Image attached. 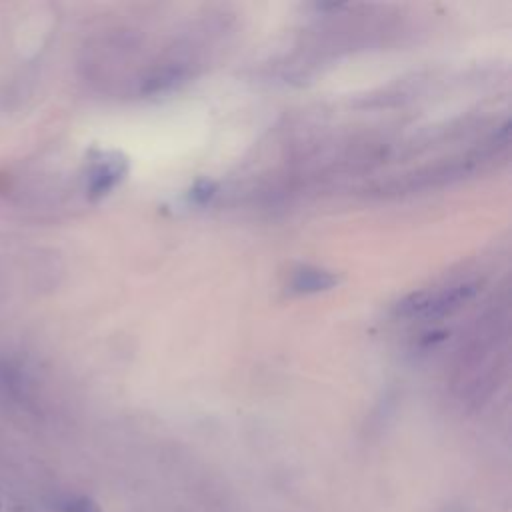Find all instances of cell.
<instances>
[{"instance_id":"cell-1","label":"cell","mask_w":512,"mask_h":512,"mask_svg":"<svg viewBox=\"0 0 512 512\" xmlns=\"http://www.w3.org/2000/svg\"><path fill=\"white\" fill-rule=\"evenodd\" d=\"M476 292L474 282H458L432 292H418L398 304V314L402 316H422L436 318L460 308Z\"/></svg>"},{"instance_id":"cell-2","label":"cell","mask_w":512,"mask_h":512,"mask_svg":"<svg viewBox=\"0 0 512 512\" xmlns=\"http://www.w3.org/2000/svg\"><path fill=\"white\" fill-rule=\"evenodd\" d=\"M124 174V162L112 158H100L92 162L88 170V192L92 196L106 194Z\"/></svg>"},{"instance_id":"cell-3","label":"cell","mask_w":512,"mask_h":512,"mask_svg":"<svg viewBox=\"0 0 512 512\" xmlns=\"http://www.w3.org/2000/svg\"><path fill=\"white\" fill-rule=\"evenodd\" d=\"M336 282V278L320 268H302L292 278V288L296 292H320L330 288Z\"/></svg>"},{"instance_id":"cell-4","label":"cell","mask_w":512,"mask_h":512,"mask_svg":"<svg viewBox=\"0 0 512 512\" xmlns=\"http://www.w3.org/2000/svg\"><path fill=\"white\" fill-rule=\"evenodd\" d=\"M52 508L56 512H102L96 500H92L90 496H82V494L58 496L52 502Z\"/></svg>"},{"instance_id":"cell-5","label":"cell","mask_w":512,"mask_h":512,"mask_svg":"<svg viewBox=\"0 0 512 512\" xmlns=\"http://www.w3.org/2000/svg\"><path fill=\"white\" fill-rule=\"evenodd\" d=\"M0 508H2V500H0Z\"/></svg>"}]
</instances>
